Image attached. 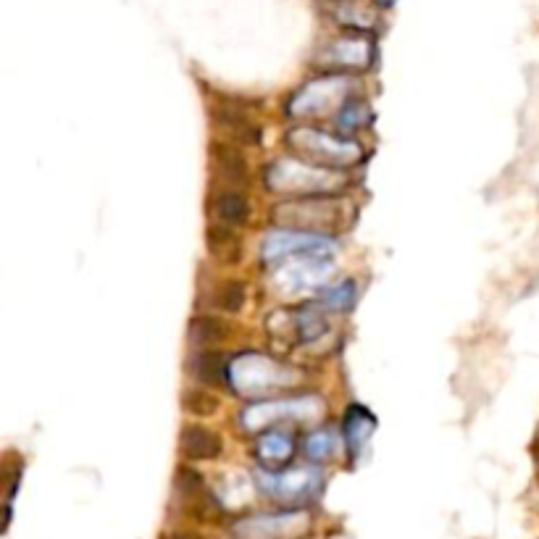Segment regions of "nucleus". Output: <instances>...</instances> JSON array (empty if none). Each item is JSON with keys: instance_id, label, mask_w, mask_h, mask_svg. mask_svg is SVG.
<instances>
[{"instance_id": "412c9836", "label": "nucleus", "mask_w": 539, "mask_h": 539, "mask_svg": "<svg viewBox=\"0 0 539 539\" xmlns=\"http://www.w3.org/2000/svg\"><path fill=\"white\" fill-rule=\"evenodd\" d=\"M337 432L332 429H319V432H313L308 440H305V455H308V461L313 463H327L334 453H337Z\"/></svg>"}, {"instance_id": "393cba45", "label": "nucleus", "mask_w": 539, "mask_h": 539, "mask_svg": "<svg viewBox=\"0 0 539 539\" xmlns=\"http://www.w3.org/2000/svg\"><path fill=\"white\" fill-rule=\"evenodd\" d=\"M171 539H200V537L192 532H177V534H171Z\"/></svg>"}, {"instance_id": "4468645a", "label": "nucleus", "mask_w": 539, "mask_h": 539, "mask_svg": "<svg viewBox=\"0 0 539 539\" xmlns=\"http://www.w3.org/2000/svg\"><path fill=\"white\" fill-rule=\"evenodd\" d=\"M187 371H190L200 384L219 387V384L224 382L227 361H224V355L216 353V350H200V353L190 355V361H187Z\"/></svg>"}, {"instance_id": "2eb2a0df", "label": "nucleus", "mask_w": 539, "mask_h": 539, "mask_svg": "<svg viewBox=\"0 0 539 539\" xmlns=\"http://www.w3.org/2000/svg\"><path fill=\"white\" fill-rule=\"evenodd\" d=\"M211 158H213L216 171H219L224 179H229L232 185L245 182L248 169H245V158L240 156V150H237L235 145H221V142H216V145L211 148Z\"/></svg>"}, {"instance_id": "9d476101", "label": "nucleus", "mask_w": 539, "mask_h": 539, "mask_svg": "<svg viewBox=\"0 0 539 539\" xmlns=\"http://www.w3.org/2000/svg\"><path fill=\"white\" fill-rule=\"evenodd\" d=\"M295 437L287 429H266L253 445V455L258 458V469L263 471H282L287 463L295 458Z\"/></svg>"}, {"instance_id": "f3484780", "label": "nucleus", "mask_w": 539, "mask_h": 539, "mask_svg": "<svg viewBox=\"0 0 539 539\" xmlns=\"http://www.w3.org/2000/svg\"><path fill=\"white\" fill-rule=\"evenodd\" d=\"M371 119H374V114H371L369 103L358 98H348L345 100V106L334 114L340 135H353L358 129H366L371 124Z\"/></svg>"}, {"instance_id": "b1692460", "label": "nucleus", "mask_w": 539, "mask_h": 539, "mask_svg": "<svg viewBox=\"0 0 539 539\" xmlns=\"http://www.w3.org/2000/svg\"><path fill=\"white\" fill-rule=\"evenodd\" d=\"M185 408L190 413H195V416H211V413L219 408V400L206 395V392L190 390L185 392Z\"/></svg>"}, {"instance_id": "f257e3e1", "label": "nucleus", "mask_w": 539, "mask_h": 539, "mask_svg": "<svg viewBox=\"0 0 539 539\" xmlns=\"http://www.w3.org/2000/svg\"><path fill=\"white\" fill-rule=\"evenodd\" d=\"M355 219V203L337 195H313V198H295L274 208V221L295 232L329 237L334 232L348 229Z\"/></svg>"}, {"instance_id": "aec40b11", "label": "nucleus", "mask_w": 539, "mask_h": 539, "mask_svg": "<svg viewBox=\"0 0 539 539\" xmlns=\"http://www.w3.org/2000/svg\"><path fill=\"white\" fill-rule=\"evenodd\" d=\"M355 295H358L355 282L353 279H345V282L334 284V287H327V290H321L319 305L321 308H327V311L348 313V311H353Z\"/></svg>"}, {"instance_id": "f8f14e48", "label": "nucleus", "mask_w": 539, "mask_h": 539, "mask_svg": "<svg viewBox=\"0 0 539 539\" xmlns=\"http://www.w3.org/2000/svg\"><path fill=\"white\" fill-rule=\"evenodd\" d=\"M179 447H182V455L187 461H213L221 455V437L208 426L192 424L185 426Z\"/></svg>"}, {"instance_id": "6e6552de", "label": "nucleus", "mask_w": 539, "mask_h": 539, "mask_svg": "<svg viewBox=\"0 0 539 539\" xmlns=\"http://www.w3.org/2000/svg\"><path fill=\"white\" fill-rule=\"evenodd\" d=\"M258 487L269 497H277L284 503H300V500H311L321 487V474L311 466L303 469H287V471H256Z\"/></svg>"}, {"instance_id": "4be33fe9", "label": "nucleus", "mask_w": 539, "mask_h": 539, "mask_svg": "<svg viewBox=\"0 0 539 539\" xmlns=\"http://www.w3.org/2000/svg\"><path fill=\"white\" fill-rule=\"evenodd\" d=\"M208 248H211L213 256H219L221 261H237V258H240V240H237L232 229H208Z\"/></svg>"}, {"instance_id": "a878e982", "label": "nucleus", "mask_w": 539, "mask_h": 539, "mask_svg": "<svg viewBox=\"0 0 539 539\" xmlns=\"http://www.w3.org/2000/svg\"><path fill=\"white\" fill-rule=\"evenodd\" d=\"M376 3H382V6H392L395 0H376Z\"/></svg>"}, {"instance_id": "a211bd4d", "label": "nucleus", "mask_w": 539, "mask_h": 539, "mask_svg": "<svg viewBox=\"0 0 539 539\" xmlns=\"http://www.w3.org/2000/svg\"><path fill=\"white\" fill-rule=\"evenodd\" d=\"M229 334V327L216 316H198V319L190 321L187 327V340L195 345V348H208V345H216Z\"/></svg>"}, {"instance_id": "20e7f679", "label": "nucleus", "mask_w": 539, "mask_h": 539, "mask_svg": "<svg viewBox=\"0 0 539 539\" xmlns=\"http://www.w3.org/2000/svg\"><path fill=\"white\" fill-rule=\"evenodd\" d=\"M229 382L240 395L266 400L263 395L284 390V387H292L298 382V371L287 369L277 361H269L258 353H242L240 358L229 363Z\"/></svg>"}, {"instance_id": "6ab92c4d", "label": "nucleus", "mask_w": 539, "mask_h": 539, "mask_svg": "<svg viewBox=\"0 0 539 539\" xmlns=\"http://www.w3.org/2000/svg\"><path fill=\"white\" fill-rule=\"evenodd\" d=\"M216 119H219V124L224 129H229L232 132V137L240 142H258V129L256 124L250 121V116L242 111V108L237 106H224L216 114Z\"/></svg>"}, {"instance_id": "ddd939ff", "label": "nucleus", "mask_w": 539, "mask_h": 539, "mask_svg": "<svg viewBox=\"0 0 539 539\" xmlns=\"http://www.w3.org/2000/svg\"><path fill=\"white\" fill-rule=\"evenodd\" d=\"M374 429H376V419L369 411H366V408H361V405H353V408L345 413L342 437H345V445H348L353 458H358L363 447L369 445Z\"/></svg>"}, {"instance_id": "f03ea898", "label": "nucleus", "mask_w": 539, "mask_h": 539, "mask_svg": "<svg viewBox=\"0 0 539 539\" xmlns=\"http://www.w3.org/2000/svg\"><path fill=\"white\" fill-rule=\"evenodd\" d=\"M287 142L295 150V156H300V161H308V164L324 166V169L332 171L350 169L363 156L358 142L342 135H332V132H324V129L303 127V124L290 129Z\"/></svg>"}, {"instance_id": "9b49d317", "label": "nucleus", "mask_w": 539, "mask_h": 539, "mask_svg": "<svg viewBox=\"0 0 539 539\" xmlns=\"http://www.w3.org/2000/svg\"><path fill=\"white\" fill-rule=\"evenodd\" d=\"M208 208H211V216L216 219V227L232 229V232H235L237 227H242L250 216L248 198H245L240 190H232V187L216 192L211 203H208Z\"/></svg>"}, {"instance_id": "0eeeda50", "label": "nucleus", "mask_w": 539, "mask_h": 539, "mask_svg": "<svg viewBox=\"0 0 539 539\" xmlns=\"http://www.w3.org/2000/svg\"><path fill=\"white\" fill-rule=\"evenodd\" d=\"M324 411V403L316 398H290V400H256L248 411H242V426L248 432L258 429H274L279 421H308L316 413Z\"/></svg>"}, {"instance_id": "7ed1b4c3", "label": "nucleus", "mask_w": 539, "mask_h": 539, "mask_svg": "<svg viewBox=\"0 0 539 539\" xmlns=\"http://www.w3.org/2000/svg\"><path fill=\"white\" fill-rule=\"evenodd\" d=\"M266 185L274 192H295V198H313V195H329L340 190L348 185V177L324 166L298 161V158H282L266 171Z\"/></svg>"}, {"instance_id": "5701e85b", "label": "nucleus", "mask_w": 539, "mask_h": 539, "mask_svg": "<svg viewBox=\"0 0 539 539\" xmlns=\"http://www.w3.org/2000/svg\"><path fill=\"white\" fill-rule=\"evenodd\" d=\"M213 303H216V308L224 313H240L242 305H245V284L224 282L219 290H216Z\"/></svg>"}, {"instance_id": "1a4fd4ad", "label": "nucleus", "mask_w": 539, "mask_h": 539, "mask_svg": "<svg viewBox=\"0 0 539 539\" xmlns=\"http://www.w3.org/2000/svg\"><path fill=\"white\" fill-rule=\"evenodd\" d=\"M376 58V45L369 35L355 32L340 40H332L327 48L319 50L316 64L329 71H366Z\"/></svg>"}, {"instance_id": "423d86ee", "label": "nucleus", "mask_w": 539, "mask_h": 539, "mask_svg": "<svg viewBox=\"0 0 539 539\" xmlns=\"http://www.w3.org/2000/svg\"><path fill=\"white\" fill-rule=\"evenodd\" d=\"M261 256L266 266H277L290 258H332L334 242L329 237L295 232V229H274L261 245Z\"/></svg>"}, {"instance_id": "39448f33", "label": "nucleus", "mask_w": 539, "mask_h": 539, "mask_svg": "<svg viewBox=\"0 0 539 539\" xmlns=\"http://www.w3.org/2000/svg\"><path fill=\"white\" fill-rule=\"evenodd\" d=\"M350 90H353V82L348 77H340V74L313 79L292 95L287 111L295 119H313V116L332 114V111L337 114L345 106Z\"/></svg>"}, {"instance_id": "dca6fc26", "label": "nucleus", "mask_w": 539, "mask_h": 539, "mask_svg": "<svg viewBox=\"0 0 539 539\" xmlns=\"http://www.w3.org/2000/svg\"><path fill=\"white\" fill-rule=\"evenodd\" d=\"M334 19L355 32H366L376 24V14L369 6H363L361 0H337L332 8Z\"/></svg>"}]
</instances>
